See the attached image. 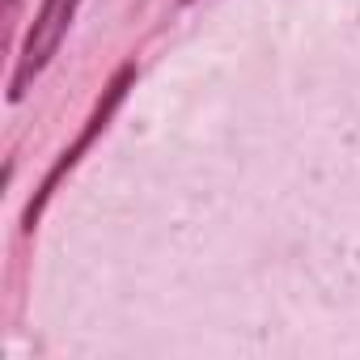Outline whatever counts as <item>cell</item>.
I'll return each instance as SVG.
<instances>
[{"mask_svg":"<svg viewBox=\"0 0 360 360\" xmlns=\"http://www.w3.org/2000/svg\"><path fill=\"white\" fill-rule=\"evenodd\" d=\"M131 85H136V64H123V68H119V72H115V77L106 81L102 98L94 102V110H89V119H85V127H81V136H77V140H72V144H68V148L60 153V161H56V165L47 169V178L39 183L34 200L26 204V217H22V229H26V233H30V229L39 225V217L47 212V204H51L56 187H60L64 178H68V174L77 169V161H81V157L89 153V144H94V140H98V136L106 131V123L115 119V110L123 106V98H127V89H131Z\"/></svg>","mask_w":360,"mask_h":360,"instance_id":"1","label":"cell"},{"mask_svg":"<svg viewBox=\"0 0 360 360\" xmlns=\"http://www.w3.org/2000/svg\"><path fill=\"white\" fill-rule=\"evenodd\" d=\"M77 9H81V0H43L22 47H18V60H13V72H9V102H22L34 81L47 72V64L60 56L72 22H77Z\"/></svg>","mask_w":360,"mask_h":360,"instance_id":"2","label":"cell"},{"mask_svg":"<svg viewBox=\"0 0 360 360\" xmlns=\"http://www.w3.org/2000/svg\"><path fill=\"white\" fill-rule=\"evenodd\" d=\"M183 5H191V0H183Z\"/></svg>","mask_w":360,"mask_h":360,"instance_id":"3","label":"cell"}]
</instances>
